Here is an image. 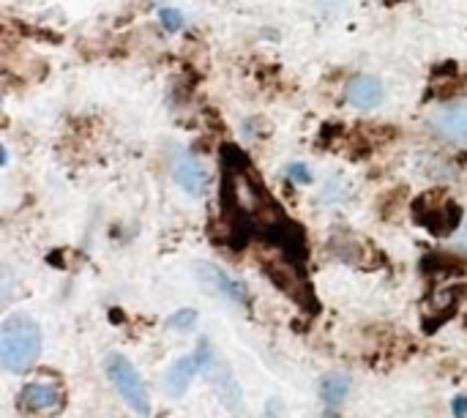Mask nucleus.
Instances as JSON below:
<instances>
[{
    "mask_svg": "<svg viewBox=\"0 0 467 418\" xmlns=\"http://www.w3.org/2000/svg\"><path fill=\"white\" fill-rule=\"evenodd\" d=\"M41 356V329L30 315H8L0 326V361L8 372L33 370Z\"/></svg>",
    "mask_w": 467,
    "mask_h": 418,
    "instance_id": "1",
    "label": "nucleus"
},
{
    "mask_svg": "<svg viewBox=\"0 0 467 418\" xmlns=\"http://www.w3.org/2000/svg\"><path fill=\"white\" fill-rule=\"evenodd\" d=\"M413 219L432 235H451L462 222V208L443 192H424L413 203Z\"/></svg>",
    "mask_w": 467,
    "mask_h": 418,
    "instance_id": "2",
    "label": "nucleus"
},
{
    "mask_svg": "<svg viewBox=\"0 0 467 418\" xmlns=\"http://www.w3.org/2000/svg\"><path fill=\"white\" fill-rule=\"evenodd\" d=\"M107 378L115 386V392L120 394V400L126 402V408L137 416H148L150 413V400H148V389L140 378V372L134 370V364L129 359H123L120 353H109L104 361Z\"/></svg>",
    "mask_w": 467,
    "mask_h": 418,
    "instance_id": "3",
    "label": "nucleus"
},
{
    "mask_svg": "<svg viewBox=\"0 0 467 418\" xmlns=\"http://www.w3.org/2000/svg\"><path fill=\"white\" fill-rule=\"evenodd\" d=\"M66 405L60 386L55 383H27L19 392V408L30 416H55Z\"/></svg>",
    "mask_w": 467,
    "mask_h": 418,
    "instance_id": "4",
    "label": "nucleus"
},
{
    "mask_svg": "<svg viewBox=\"0 0 467 418\" xmlns=\"http://www.w3.org/2000/svg\"><path fill=\"white\" fill-rule=\"evenodd\" d=\"M194 271V279L213 296H222V298H230L235 304H244L246 301V287L241 282H235L233 277H227L219 266L208 263V260H200L192 266Z\"/></svg>",
    "mask_w": 467,
    "mask_h": 418,
    "instance_id": "5",
    "label": "nucleus"
},
{
    "mask_svg": "<svg viewBox=\"0 0 467 418\" xmlns=\"http://www.w3.org/2000/svg\"><path fill=\"white\" fill-rule=\"evenodd\" d=\"M265 274L274 279V285L279 290H285L287 296H293L298 304L306 307L309 301V285L304 282V277L298 274V268L290 263V257H276V260H265Z\"/></svg>",
    "mask_w": 467,
    "mask_h": 418,
    "instance_id": "6",
    "label": "nucleus"
},
{
    "mask_svg": "<svg viewBox=\"0 0 467 418\" xmlns=\"http://www.w3.org/2000/svg\"><path fill=\"white\" fill-rule=\"evenodd\" d=\"M432 129L449 142L467 145V101H454V104L435 110Z\"/></svg>",
    "mask_w": 467,
    "mask_h": 418,
    "instance_id": "7",
    "label": "nucleus"
},
{
    "mask_svg": "<svg viewBox=\"0 0 467 418\" xmlns=\"http://www.w3.org/2000/svg\"><path fill=\"white\" fill-rule=\"evenodd\" d=\"M386 90H383V82L372 74H358L356 79H350L348 85V101L356 107V110H375L380 107Z\"/></svg>",
    "mask_w": 467,
    "mask_h": 418,
    "instance_id": "8",
    "label": "nucleus"
},
{
    "mask_svg": "<svg viewBox=\"0 0 467 418\" xmlns=\"http://www.w3.org/2000/svg\"><path fill=\"white\" fill-rule=\"evenodd\" d=\"M205 375L211 378V386H213V392L219 394V400H222L230 411H241L244 397H241V389H238V381H235L233 370L216 359V361L208 367V372H205Z\"/></svg>",
    "mask_w": 467,
    "mask_h": 418,
    "instance_id": "9",
    "label": "nucleus"
},
{
    "mask_svg": "<svg viewBox=\"0 0 467 418\" xmlns=\"http://www.w3.org/2000/svg\"><path fill=\"white\" fill-rule=\"evenodd\" d=\"M172 172H175V183H178L186 194H192V197L205 194V189H208V170L202 167L200 159L183 156V159L175 162V170H172Z\"/></svg>",
    "mask_w": 467,
    "mask_h": 418,
    "instance_id": "10",
    "label": "nucleus"
},
{
    "mask_svg": "<svg viewBox=\"0 0 467 418\" xmlns=\"http://www.w3.org/2000/svg\"><path fill=\"white\" fill-rule=\"evenodd\" d=\"M197 372H200V364H197L194 356L178 359V361L170 367V372H167V394H170V397H183V394L189 392V386H192V381H194Z\"/></svg>",
    "mask_w": 467,
    "mask_h": 418,
    "instance_id": "11",
    "label": "nucleus"
},
{
    "mask_svg": "<svg viewBox=\"0 0 467 418\" xmlns=\"http://www.w3.org/2000/svg\"><path fill=\"white\" fill-rule=\"evenodd\" d=\"M320 392H323L326 405L339 408V405L345 402V397L350 394V378H348V375H342V372H331V375H326V378H323Z\"/></svg>",
    "mask_w": 467,
    "mask_h": 418,
    "instance_id": "12",
    "label": "nucleus"
},
{
    "mask_svg": "<svg viewBox=\"0 0 467 418\" xmlns=\"http://www.w3.org/2000/svg\"><path fill=\"white\" fill-rule=\"evenodd\" d=\"M194 323H197V312L194 309H178L175 315L167 318V326L175 329V331H189Z\"/></svg>",
    "mask_w": 467,
    "mask_h": 418,
    "instance_id": "13",
    "label": "nucleus"
},
{
    "mask_svg": "<svg viewBox=\"0 0 467 418\" xmlns=\"http://www.w3.org/2000/svg\"><path fill=\"white\" fill-rule=\"evenodd\" d=\"M159 19H161L164 30H170V33H175V30L183 27V14L178 8H161L159 11Z\"/></svg>",
    "mask_w": 467,
    "mask_h": 418,
    "instance_id": "14",
    "label": "nucleus"
},
{
    "mask_svg": "<svg viewBox=\"0 0 467 418\" xmlns=\"http://www.w3.org/2000/svg\"><path fill=\"white\" fill-rule=\"evenodd\" d=\"M287 175H290V178H296L298 183H312V172H309V167H306V164H298V162H296V164H290V167H287Z\"/></svg>",
    "mask_w": 467,
    "mask_h": 418,
    "instance_id": "15",
    "label": "nucleus"
},
{
    "mask_svg": "<svg viewBox=\"0 0 467 418\" xmlns=\"http://www.w3.org/2000/svg\"><path fill=\"white\" fill-rule=\"evenodd\" d=\"M315 5H317L323 14H337V11L345 5V0H315Z\"/></svg>",
    "mask_w": 467,
    "mask_h": 418,
    "instance_id": "16",
    "label": "nucleus"
},
{
    "mask_svg": "<svg viewBox=\"0 0 467 418\" xmlns=\"http://www.w3.org/2000/svg\"><path fill=\"white\" fill-rule=\"evenodd\" d=\"M454 413L460 418L467 416V397H457V400H454Z\"/></svg>",
    "mask_w": 467,
    "mask_h": 418,
    "instance_id": "17",
    "label": "nucleus"
},
{
    "mask_svg": "<svg viewBox=\"0 0 467 418\" xmlns=\"http://www.w3.org/2000/svg\"><path fill=\"white\" fill-rule=\"evenodd\" d=\"M460 244H462V246H465V249H467V227H465V230H462V233H460Z\"/></svg>",
    "mask_w": 467,
    "mask_h": 418,
    "instance_id": "18",
    "label": "nucleus"
}]
</instances>
